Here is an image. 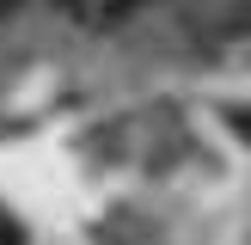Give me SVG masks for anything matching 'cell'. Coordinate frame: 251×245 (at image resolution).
Listing matches in <instances>:
<instances>
[{
	"instance_id": "6da1fadb",
	"label": "cell",
	"mask_w": 251,
	"mask_h": 245,
	"mask_svg": "<svg viewBox=\"0 0 251 245\" xmlns=\"http://www.w3.org/2000/svg\"><path fill=\"white\" fill-rule=\"evenodd\" d=\"M61 6L74 12V24H117L135 0H61Z\"/></svg>"
},
{
	"instance_id": "7a4b0ae2",
	"label": "cell",
	"mask_w": 251,
	"mask_h": 245,
	"mask_svg": "<svg viewBox=\"0 0 251 245\" xmlns=\"http://www.w3.org/2000/svg\"><path fill=\"white\" fill-rule=\"evenodd\" d=\"M245 135H251V117H245Z\"/></svg>"
}]
</instances>
